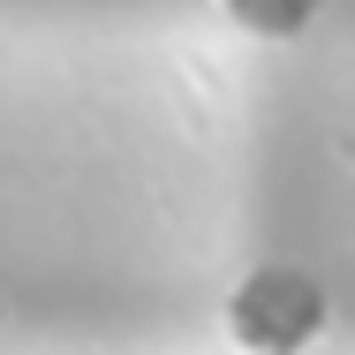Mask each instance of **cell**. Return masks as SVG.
<instances>
[{
  "label": "cell",
  "mask_w": 355,
  "mask_h": 355,
  "mask_svg": "<svg viewBox=\"0 0 355 355\" xmlns=\"http://www.w3.org/2000/svg\"><path fill=\"white\" fill-rule=\"evenodd\" d=\"M234 8V23H250V31H265V38H295L325 0H227Z\"/></svg>",
  "instance_id": "2"
},
{
  "label": "cell",
  "mask_w": 355,
  "mask_h": 355,
  "mask_svg": "<svg viewBox=\"0 0 355 355\" xmlns=\"http://www.w3.org/2000/svg\"><path fill=\"white\" fill-rule=\"evenodd\" d=\"M227 325H234V340L250 355H295V348H310L318 325H325V287L310 272H295V265H265V272H250L234 287Z\"/></svg>",
  "instance_id": "1"
}]
</instances>
